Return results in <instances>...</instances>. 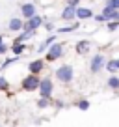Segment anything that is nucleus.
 Returning <instances> with one entry per match:
<instances>
[{"instance_id":"obj_1","label":"nucleus","mask_w":119,"mask_h":127,"mask_svg":"<svg viewBox=\"0 0 119 127\" xmlns=\"http://www.w3.org/2000/svg\"><path fill=\"white\" fill-rule=\"evenodd\" d=\"M73 77H75V71H73L71 65H61V67L56 69V79L61 80V82H71Z\"/></svg>"},{"instance_id":"obj_2","label":"nucleus","mask_w":119,"mask_h":127,"mask_svg":"<svg viewBox=\"0 0 119 127\" xmlns=\"http://www.w3.org/2000/svg\"><path fill=\"white\" fill-rule=\"evenodd\" d=\"M39 77L37 75H34V73H30L28 77H24L22 79V90H26V92H34V90H37V86H39Z\"/></svg>"},{"instance_id":"obj_3","label":"nucleus","mask_w":119,"mask_h":127,"mask_svg":"<svg viewBox=\"0 0 119 127\" xmlns=\"http://www.w3.org/2000/svg\"><path fill=\"white\" fill-rule=\"evenodd\" d=\"M61 54H63V45H61V43H52L50 47H48L47 60H48V62H52V60H58Z\"/></svg>"},{"instance_id":"obj_4","label":"nucleus","mask_w":119,"mask_h":127,"mask_svg":"<svg viewBox=\"0 0 119 127\" xmlns=\"http://www.w3.org/2000/svg\"><path fill=\"white\" fill-rule=\"evenodd\" d=\"M41 23H43V19H41L39 15H32L30 19H26V23H22V30H36L41 26Z\"/></svg>"},{"instance_id":"obj_5","label":"nucleus","mask_w":119,"mask_h":127,"mask_svg":"<svg viewBox=\"0 0 119 127\" xmlns=\"http://www.w3.org/2000/svg\"><path fill=\"white\" fill-rule=\"evenodd\" d=\"M37 90H39L41 97H50V95H52V80H50V79L39 80V86H37Z\"/></svg>"},{"instance_id":"obj_6","label":"nucleus","mask_w":119,"mask_h":127,"mask_svg":"<svg viewBox=\"0 0 119 127\" xmlns=\"http://www.w3.org/2000/svg\"><path fill=\"white\" fill-rule=\"evenodd\" d=\"M102 65H104V56L102 54H95L91 58V73H99L100 69H102Z\"/></svg>"},{"instance_id":"obj_7","label":"nucleus","mask_w":119,"mask_h":127,"mask_svg":"<svg viewBox=\"0 0 119 127\" xmlns=\"http://www.w3.org/2000/svg\"><path fill=\"white\" fill-rule=\"evenodd\" d=\"M100 15L104 17V21H119V9H114L110 6H106Z\"/></svg>"},{"instance_id":"obj_8","label":"nucleus","mask_w":119,"mask_h":127,"mask_svg":"<svg viewBox=\"0 0 119 127\" xmlns=\"http://www.w3.org/2000/svg\"><path fill=\"white\" fill-rule=\"evenodd\" d=\"M43 65H45L43 60H34V62L28 64V71L34 73V75H37L39 71H43Z\"/></svg>"},{"instance_id":"obj_9","label":"nucleus","mask_w":119,"mask_h":127,"mask_svg":"<svg viewBox=\"0 0 119 127\" xmlns=\"http://www.w3.org/2000/svg\"><path fill=\"white\" fill-rule=\"evenodd\" d=\"M75 17H76V8L67 4V8H65L63 13H61V19H63V21H73Z\"/></svg>"},{"instance_id":"obj_10","label":"nucleus","mask_w":119,"mask_h":127,"mask_svg":"<svg viewBox=\"0 0 119 127\" xmlns=\"http://www.w3.org/2000/svg\"><path fill=\"white\" fill-rule=\"evenodd\" d=\"M20 11H22L24 19H30L32 15H36V6L34 4H22L20 6Z\"/></svg>"},{"instance_id":"obj_11","label":"nucleus","mask_w":119,"mask_h":127,"mask_svg":"<svg viewBox=\"0 0 119 127\" xmlns=\"http://www.w3.org/2000/svg\"><path fill=\"white\" fill-rule=\"evenodd\" d=\"M8 28H9L11 32H19V30H22V19H19V17H13V19L8 23Z\"/></svg>"},{"instance_id":"obj_12","label":"nucleus","mask_w":119,"mask_h":127,"mask_svg":"<svg viewBox=\"0 0 119 127\" xmlns=\"http://www.w3.org/2000/svg\"><path fill=\"white\" fill-rule=\"evenodd\" d=\"M76 17L78 19H89V17H93V13L89 8H76Z\"/></svg>"},{"instance_id":"obj_13","label":"nucleus","mask_w":119,"mask_h":127,"mask_svg":"<svg viewBox=\"0 0 119 127\" xmlns=\"http://www.w3.org/2000/svg\"><path fill=\"white\" fill-rule=\"evenodd\" d=\"M24 49H26V45H24L22 41H15L13 47H11V51H13V54H15V56H19V54H22V52H24Z\"/></svg>"},{"instance_id":"obj_14","label":"nucleus","mask_w":119,"mask_h":127,"mask_svg":"<svg viewBox=\"0 0 119 127\" xmlns=\"http://www.w3.org/2000/svg\"><path fill=\"white\" fill-rule=\"evenodd\" d=\"M89 51V41H78V43H76V52H78V54H84V52H87Z\"/></svg>"},{"instance_id":"obj_15","label":"nucleus","mask_w":119,"mask_h":127,"mask_svg":"<svg viewBox=\"0 0 119 127\" xmlns=\"http://www.w3.org/2000/svg\"><path fill=\"white\" fill-rule=\"evenodd\" d=\"M54 41H56V36H50V37H47V39H45L43 43L39 45V49H37V51H39V52H43L45 49H48V47H50L52 43H54Z\"/></svg>"},{"instance_id":"obj_16","label":"nucleus","mask_w":119,"mask_h":127,"mask_svg":"<svg viewBox=\"0 0 119 127\" xmlns=\"http://www.w3.org/2000/svg\"><path fill=\"white\" fill-rule=\"evenodd\" d=\"M106 69L110 73H117L119 71V60H110V62L106 64Z\"/></svg>"},{"instance_id":"obj_17","label":"nucleus","mask_w":119,"mask_h":127,"mask_svg":"<svg viewBox=\"0 0 119 127\" xmlns=\"http://www.w3.org/2000/svg\"><path fill=\"white\" fill-rule=\"evenodd\" d=\"M80 24L78 23H75V24H71V26H63V28H60V34H67V32H73V30H76V28H78Z\"/></svg>"},{"instance_id":"obj_18","label":"nucleus","mask_w":119,"mask_h":127,"mask_svg":"<svg viewBox=\"0 0 119 127\" xmlns=\"http://www.w3.org/2000/svg\"><path fill=\"white\" fill-rule=\"evenodd\" d=\"M17 60H19V56H13V58H8V60H4L2 62V65H0V69H6L8 65H11V64H15Z\"/></svg>"},{"instance_id":"obj_19","label":"nucleus","mask_w":119,"mask_h":127,"mask_svg":"<svg viewBox=\"0 0 119 127\" xmlns=\"http://www.w3.org/2000/svg\"><path fill=\"white\" fill-rule=\"evenodd\" d=\"M108 86L114 88V90H117L119 88V79L117 77H110V79H108Z\"/></svg>"},{"instance_id":"obj_20","label":"nucleus","mask_w":119,"mask_h":127,"mask_svg":"<svg viewBox=\"0 0 119 127\" xmlns=\"http://www.w3.org/2000/svg\"><path fill=\"white\" fill-rule=\"evenodd\" d=\"M37 107H39V108H45V107H48V97H41V99L37 101Z\"/></svg>"},{"instance_id":"obj_21","label":"nucleus","mask_w":119,"mask_h":127,"mask_svg":"<svg viewBox=\"0 0 119 127\" xmlns=\"http://www.w3.org/2000/svg\"><path fill=\"white\" fill-rule=\"evenodd\" d=\"M8 88H9V82H8V79L0 77V90H8Z\"/></svg>"},{"instance_id":"obj_22","label":"nucleus","mask_w":119,"mask_h":127,"mask_svg":"<svg viewBox=\"0 0 119 127\" xmlns=\"http://www.w3.org/2000/svg\"><path fill=\"white\" fill-rule=\"evenodd\" d=\"M78 108H80V110H87V108H89V101L82 99V101L78 103Z\"/></svg>"},{"instance_id":"obj_23","label":"nucleus","mask_w":119,"mask_h":127,"mask_svg":"<svg viewBox=\"0 0 119 127\" xmlns=\"http://www.w3.org/2000/svg\"><path fill=\"white\" fill-rule=\"evenodd\" d=\"M106 6H110V8H114V9H119V0H108Z\"/></svg>"},{"instance_id":"obj_24","label":"nucleus","mask_w":119,"mask_h":127,"mask_svg":"<svg viewBox=\"0 0 119 127\" xmlns=\"http://www.w3.org/2000/svg\"><path fill=\"white\" fill-rule=\"evenodd\" d=\"M4 52H8V47L4 45V37L0 36V54H4Z\"/></svg>"},{"instance_id":"obj_25","label":"nucleus","mask_w":119,"mask_h":127,"mask_svg":"<svg viewBox=\"0 0 119 127\" xmlns=\"http://www.w3.org/2000/svg\"><path fill=\"white\" fill-rule=\"evenodd\" d=\"M78 2H80V0H67V4L69 6H75V8L78 6Z\"/></svg>"},{"instance_id":"obj_26","label":"nucleus","mask_w":119,"mask_h":127,"mask_svg":"<svg viewBox=\"0 0 119 127\" xmlns=\"http://www.w3.org/2000/svg\"><path fill=\"white\" fill-rule=\"evenodd\" d=\"M108 28H110V30H115V28H117V23H110V26H108Z\"/></svg>"}]
</instances>
